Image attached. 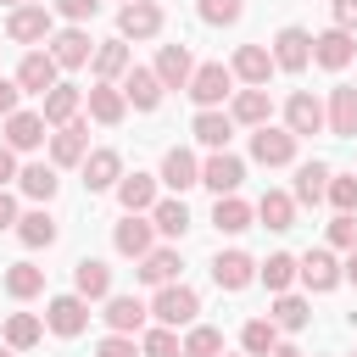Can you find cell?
<instances>
[{
	"label": "cell",
	"mask_w": 357,
	"mask_h": 357,
	"mask_svg": "<svg viewBox=\"0 0 357 357\" xmlns=\"http://www.w3.org/2000/svg\"><path fill=\"white\" fill-rule=\"evenodd\" d=\"M195 312H201V296L190 290V284H156V301H151V318L156 324H167V329H190L195 324Z\"/></svg>",
	"instance_id": "1"
},
{
	"label": "cell",
	"mask_w": 357,
	"mask_h": 357,
	"mask_svg": "<svg viewBox=\"0 0 357 357\" xmlns=\"http://www.w3.org/2000/svg\"><path fill=\"white\" fill-rule=\"evenodd\" d=\"M56 28H50V6H39V0H28V6H11V17H6V39H17V45H45Z\"/></svg>",
	"instance_id": "2"
},
{
	"label": "cell",
	"mask_w": 357,
	"mask_h": 357,
	"mask_svg": "<svg viewBox=\"0 0 357 357\" xmlns=\"http://www.w3.org/2000/svg\"><path fill=\"white\" fill-rule=\"evenodd\" d=\"M184 89H190V100H195V106H223V100H229V89H234V73H229L223 61H206V67H195V73H190V84H184Z\"/></svg>",
	"instance_id": "3"
},
{
	"label": "cell",
	"mask_w": 357,
	"mask_h": 357,
	"mask_svg": "<svg viewBox=\"0 0 357 357\" xmlns=\"http://www.w3.org/2000/svg\"><path fill=\"white\" fill-rule=\"evenodd\" d=\"M251 162H262V167H290V162H296V134L262 123V128L251 134Z\"/></svg>",
	"instance_id": "4"
},
{
	"label": "cell",
	"mask_w": 357,
	"mask_h": 357,
	"mask_svg": "<svg viewBox=\"0 0 357 357\" xmlns=\"http://www.w3.org/2000/svg\"><path fill=\"white\" fill-rule=\"evenodd\" d=\"M296 279H301L312 296H329V290L340 284V262H335V251H329V245H318V251L296 257Z\"/></svg>",
	"instance_id": "5"
},
{
	"label": "cell",
	"mask_w": 357,
	"mask_h": 357,
	"mask_svg": "<svg viewBox=\"0 0 357 357\" xmlns=\"http://www.w3.org/2000/svg\"><path fill=\"white\" fill-rule=\"evenodd\" d=\"M45 329L50 335H61V340H73V335H84L89 329V301L73 290V296H56L50 307H45Z\"/></svg>",
	"instance_id": "6"
},
{
	"label": "cell",
	"mask_w": 357,
	"mask_h": 357,
	"mask_svg": "<svg viewBox=\"0 0 357 357\" xmlns=\"http://www.w3.org/2000/svg\"><path fill=\"white\" fill-rule=\"evenodd\" d=\"M307 61H312V33L307 28H279L273 33V67L279 73H307Z\"/></svg>",
	"instance_id": "7"
},
{
	"label": "cell",
	"mask_w": 357,
	"mask_h": 357,
	"mask_svg": "<svg viewBox=\"0 0 357 357\" xmlns=\"http://www.w3.org/2000/svg\"><path fill=\"white\" fill-rule=\"evenodd\" d=\"M240 178H245V162H240L234 151H212V156L201 162V184H206L212 195H234Z\"/></svg>",
	"instance_id": "8"
},
{
	"label": "cell",
	"mask_w": 357,
	"mask_h": 357,
	"mask_svg": "<svg viewBox=\"0 0 357 357\" xmlns=\"http://www.w3.org/2000/svg\"><path fill=\"white\" fill-rule=\"evenodd\" d=\"M162 33V6L156 0H128L117 11V39H156Z\"/></svg>",
	"instance_id": "9"
},
{
	"label": "cell",
	"mask_w": 357,
	"mask_h": 357,
	"mask_svg": "<svg viewBox=\"0 0 357 357\" xmlns=\"http://www.w3.org/2000/svg\"><path fill=\"white\" fill-rule=\"evenodd\" d=\"M84 156H89V128L73 117V123H61L50 134V167H78Z\"/></svg>",
	"instance_id": "10"
},
{
	"label": "cell",
	"mask_w": 357,
	"mask_h": 357,
	"mask_svg": "<svg viewBox=\"0 0 357 357\" xmlns=\"http://www.w3.org/2000/svg\"><path fill=\"white\" fill-rule=\"evenodd\" d=\"M151 234H156V223H151V212H123V223L112 229V245L123 251V257H145L151 251Z\"/></svg>",
	"instance_id": "11"
},
{
	"label": "cell",
	"mask_w": 357,
	"mask_h": 357,
	"mask_svg": "<svg viewBox=\"0 0 357 357\" xmlns=\"http://www.w3.org/2000/svg\"><path fill=\"white\" fill-rule=\"evenodd\" d=\"M45 45H50V61H56V67H84V61L95 56V45H89V33H84L78 22H67L61 33H50Z\"/></svg>",
	"instance_id": "12"
},
{
	"label": "cell",
	"mask_w": 357,
	"mask_h": 357,
	"mask_svg": "<svg viewBox=\"0 0 357 357\" xmlns=\"http://www.w3.org/2000/svg\"><path fill=\"white\" fill-rule=\"evenodd\" d=\"M351 56H357V33H346V28H329V33H318V39H312V61H318V67H329V73L351 67Z\"/></svg>",
	"instance_id": "13"
},
{
	"label": "cell",
	"mask_w": 357,
	"mask_h": 357,
	"mask_svg": "<svg viewBox=\"0 0 357 357\" xmlns=\"http://www.w3.org/2000/svg\"><path fill=\"white\" fill-rule=\"evenodd\" d=\"M117 89H123V100H128L134 112H156V106H162V78H156L151 67H128Z\"/></svg>",
	"instance_id": "14"
},
{
	"label": "cell",
	"mask_w": 357,
	"mask_h": 357,
	"mask_svg": "<svg viewBox=\"0 0 357 357\" xmlns=\"http://www.w3.org/2000/svg\"><path fill=\"white\" fill-rule=\"evenodd\" d=\"M284 128L301 139V134H318L324 128V100L312 95V89H296L290 100H284Z\"/></svg>",
	"instance_id": "15"
},
{
	"label": "cell",
	"mask_w": 357,
	"mask_h": 357,
	"mask_svg": "<svg viewBox=\"0 0 357 357\" xmlns=\"http://www.w3.org/2000/svg\"><path fill=\"white\" fill-rule=\"evenodd\" d=\"M56 78H61V67L50 61V50H28L22 67H17V89H22V95H45Z\"/></svg>",
	"instance_id": "16"
},
{
	"label": "cell",
	"mask_w": 357,
	"mask_h": 357,
	"mask_svg": "<svg viewBox=\"0 0 357 357\" xmlns=\"http://www.w3.org/2000/svg\"><path fill=\"white\" fill-rule=\"evenodd\" d=\"M78 106H84V89L56 78V84L45 89V112H39V117H45V128H61V123H73V117H78Z\"/></svg>",
	"instance_id": "17"
},
{
	"label": "cell",
	"mask_w": 357,
	"mask_h": 357,
	"mask_svg": "<svg viewBox=\"0 0 357 357\" xmlns=\"http://www.w3.org/2000/svg\"><path fill=\"white\" fill-rule=\"evenodd\" d=\"M229 117H234V123H245V128H262V123L273 117V95H268V84H245V89L234 95Z\"/></svg>",
	"instance_id": "18"
},
{
	"label": "cell",
	"mask_w": 357,
	"mask_h": 357,
	"mask_svg": "<svg viewBox=\"0 0 357 357\" xmlns=\"http://www.w3.org/2000/svg\"><path fill=\"white\" fill-rule=\"evenodd\" d=\"M251 279H257V262L245 251H218L212 257V284L218 290H245Z\"/></svg>",
	"instance_id": "19"
},
{
	"label": "cell",
	"mask_w": 357,
	"mask_h": 357,
	"mask_svg": "<svg viewBox=\"0 0 357 357\" xmlns=\"http://www.w3.org/2000/svg\"><path fill=\"white\" fill-rule=\"evenodd\" d=\"M324 123H329V134H340V139L357 134V89H351V84H335V89H329Z\"/></svg>",
	"instance_id": "20"
},
{
	"label": "cell",
	"mask_w": 357,
	"mask_h": 357,
	"mask_svg": "<svg viewBox=\"0 0 357 357\" xmlns=\"http://www.w3.org/2000/svg\"><path fill=\"white\" fill-rule=\"evenodd\" d=\"M229 73H234L240 84H268V78H273L279 67H273V50H268V45H240V50H234V67H229Z\"/></svg>",
	"instance_id": "21"
},
{
	"label": "cell",
	"mask_w": 357,
	"mask_h": 357,
	"mask_svg": "<svg viewBox=\"0 0 357 357\" xmlns=\"http://www.w3.org/2000/svg\"><path fill=\"white\" fill-rule=\"evenodd\" d=\"M151 73L162 78V89H184V84H190V73H195V61H190V45H162Z\"/></svg>",
	"instance_id": "22"
},
{
	"label": "cell",
	"mask_w": 357,
	"mask_h": 357,
	"mask_svg": "<svg viewBox=\"0 0 357 357\" xmlns=\"http://www.w3.org/2000/svg\"><path fill=\"white\" fill-rule=\"evenodd\" d=\"M190 134H195L206 151H229L234 117H229V112H218V106H201V112H195V123H190Z\"/></svg>",
	"instance_id": "23"
},
{
	"label": "cell",
	"mask_w": 357,
	"mask_h": 357,
	"mask_svg": "<svg viewBox=\"0 0 357 357\" xmlns=\"http://www.w3.org/2000/svg\"><path fill=\"white\" fill-rule=\"evenodd\" d=\"M78 167H84V184H89V190H117V178H123V156H117L112 145L89 151Z\"/></svg>",
	"instance_id": "24"
},
{
	"label": "cell",
	"mask_w": 357,
	"mask_h": 357,
	"mask_svg": "<svg viewBox=\"0 0 357 357\" xmlns=\"http://www.w3.org/2000/svg\"><path fill=\"white\" fill-rule=\"evenodd\" d=\"M117 335H139L145 329V318H151V307L139 301V296H106V312H100Z\"/></svg>",
	"instance_id": "25"
},
{
	"label": "cell",
	"mask_w": 357,
	"mask_h": 357,
	"mask_svg": "<svg viewBox=\"0 0 357 357\" xmlns=\"http://www.w3.org/2000/svg\"><path fill=\"white\" fill-rule=\"evenodd\" d=\"M95 84H117L128 67H134V56H128V39H106V45H95Z\"/></svg>",
	"instance_id": "26"
},
{
	"label": "cell",
	"mask_w": 357,
	"mask_h": 357,
	"mask_svg": "<svg viewBox=\"0 0 357 357\" xmlns=\"http://www.w3.org/2000/svg\"><path fill=\"white\" fill-rule=\"evenodd\" d=\"M162 184H167L173 195H184L190 184H201V162H195L184 145H173V151L162 156Z\"/></svg>",
	"instance_id": "27"
},
{
	"label": "cell",
	"mask_w": 357,
	"mask_h": 357,
	"mask_svg": "<svg viewBox=\"0 0 357 357\" xmlns=\"http://www.w3.org/2000/svg\"><path fill=\"white\" fill-rule=\"evenodd\" d=\"M73 290H78L84 301H106V296H112V268H106L100 257H84V262L73 268Z\"/></svg>",
	"instance_id": "28"
},
{
	"label": "cell",
	"mask_w": 357,
	"mask_h": 357,
	"mask_svg": "<svg viewBox=\"0 0 357 357\" xmlns=\"http://www.w3.org/2000/svg\"><path fill=\"white\" fill-rule=\"evenodd\" d=\"M6 145L11 151H39L45 145V117L39 112H11L6 117Z\"/></svg>",
	"instance_id": "29"
},
{
	"label": "cell",
	"mask_w": 357,
	"mask_h": 357,
	"mask_svg": "<svg viewBox=\"0 0 357 357\" xmlns=\"http://www.w3.org/2000/svg\"><path fill=\"white\" fill-rule=\"evenodd\" d=\"M17 190H22L28 201H56L61 178H56V167H50V162H28V167H17Z\"/></svg>",
	"instance_id": "30"
},
{
	"label": "cell",
	"mask_w": 357,
	"mask_h": 357,
	"mask_svg": "<svg viewBox=\"0 0 357 357\" xmlns=\"http://www.w3.org/2000/svg\"><path fill=\"white\" fill-rule=\"evenodd\" d=\"M117 206L123 212H151L156 206V178L151 173H123L117 178Z\"/></svg>",
	"instance_id": "31"
},
{
	"label": "cell",
	"mask_w": 357,
	"mask_h": 357,
	"mask_svg": "<svg viewBox=\"0 0 357 357\" xmlns=\"http://www.w3.org/2000/svg\"><path fill=\"white\" fill-rule=\"evenodd\" d=\"M251 218H257V206L240 201V195H218V206H212V229L218 234H245Z\"/></svg>",
	"instance_id": "32"
},
{
	"label": "cell",
	"mask_w": 357,
	"mask_h": 357,
	"mask_svg": "<svg viewBox=\"0 0 357 357\" xmlns=\"http://www.w3.org/2000/svg\"><path fill=\"white\" fill-rule=\"evenodd\" d=\"M84 100H89V117H95V123H106V128H117V123H123V112H128V100H123V89H117V84H95Z\"/></svg>",
	"instance_id": "33"
},
{
	"label": "cell",
	"mask_w": 357,
	"mask_h": 357,
	"mask_svg": "<svg viewBox=\"0 0 357 357\" xmlns=\"http://www.w3.org/2000/svg\"><path fill=\"white\" fill-rule=\"evenodd\" d=\"M324 190H329V167H324V162H301V167H296V190H290V201H296V206H318Z\"/></svg>",
	"instance_id": "34"
},
{
	"label": "cell",
	"mask_w": 357,
	"mask_h": 357,
	"mask_svg": "<svg viewBox=\"0 0 357 357\" xmlns=\"http://www.w3.org/2000/svg\"><path fill=\"white\" fill-rule=\"evenodd\" d=\"M17 240H22L28 251H39V245H56V218H50L45 206H33V212H17Z\"/></svg>",
	"instance_id": "35"
},
{
	"label": "cell",
	"mask_w": 357,
	"mask_h": 357,
	"mask_svg": "<svg viewBox=\"0 0 357 357\" xmlns=\"http://www.w3.org/2000/svg\"><path fill=\"white\" fill-rule=\"evenodd\" d=\"M257 218H262V229L284 234V229H296V201H290L284 190H268V195L257 201Z\"/></svg>",
	"instance_id": "36"
},
{
	"label": "cell",
	"mask_w": 357,
	"mask_h": 357,
	"mask_svg": "<svg viewBox=\"0 0 357 357\" xmlns=\"http://www.w3.org/2000/svg\"><path fill=\"white\" fill-rule=\"evenodd\" d=\"M178 268H184V262H178V251H173V245H162V251L151 245V251L139 257V279H145V284H173V279H178Z\"/></svg>",
	"instance_id": "37"
},
{
	"label": "cell",
	"mask_w": 357,
	"mask_h": 357,
	"mask_svg": "<svg viewBox=\"0 0 357 357\" xmlns=\"http://www.w3.org/2000/svg\"><path fill=\"white\" fill-rule=\"evenodd\" d=\"M151 223H156V234H167V240H184V229H190V206L173 195V201H156L151 206Z\"/></svg>",
	"instance_id": "38"
},
{
	"label": "cell",
	"mask_w": 357,
	"mask_h": 357,
	"mask_svg": "<svg viewBox=\"0 0 357 357\" xmlns=\"http://www.w3.org/2000/svg\"><path fill=\"white\" fill-rule=\"evenodd\" d=\"M257 279H262L273 296H279V290H290V284H296V257H290V251H273L268 262H257Z\"/></svg>",
	"instance_id": "39"
},
{
	"label": "cell",
	"mask_w": 357,
	"mask_h": 357,
	"mask_svg": "<svg viewBox=\"0 0 357 357\" xmlns=\"http://www.w3.org/2000/svg\"><path fill=\"white\" fill-rule=\"evenodd\" d=\"M39 290H45V268H33V262H11V268H6V296L28 301V296H39Z\"/></svg>",
	"instance_id": "40"
},
{
	"label": "cell",
	"mask_w": 357,
	"mask_h": 357,
	"mask_svg": "<svg viewBox=\"0 0 357 357\" xmlns=\"http://www.w3.org/2000/svg\"><path fill=\"white\" fill-rule=\"evenodd\" d=\"M279 329H307L312 324V307L301 301V296H290V290H279V301H273V312H268Z\"/></svg>",
	"instance_id": "41"
},
{
	"label": "cell",
	"mask_w": 357,
	"mask_h": 357,
	"mask_svg": "<svg viewBox=\"0 0 357 357\" xmlns=\"http://www.w3.org/2000/svg\"><path fill=\"white\" fill-rule=\"evenodd\" d=\"M39 335H45V324H39L33 312H11V318H6V346H11V351L39 346Z\"/></svg>",
	"instance_id": "42"
},
{
	"label": "cell",
	"mask_w": 357,
	"mask_h": 357,
	"mask_svg": "<svg viewBox=\"0 0 357 357\" xmlns=\"http://www.w3.org/2000/svg\"><path fill=\"white\" fill-rule=\"evenodd\" d=\"M240 346H245L251 357H268V351L279 346V324H273V318H251V324L240 329Z\"/></svg>",
	"instance_id": "43"
},
{
	"label": "cell",
	"mask_w": 357,
	"mask_h": 357,
	"mask_svg": "<svg viewBox=\"0 0 357 357\" xmlns=\"http://www.w3.org/2000/svg\"><path fill=\"white\" fill-rule=\"evenodd\" d=\"M223 351V335L212 324H190V335L178 340V357H218Z\"/></svg>",
	"instance_id": "44"
},
{
	"label": "cell",
	"mask_w": 357,
	"mask_h": 357,
	"mask_svg": "<svg viewBox=\"0 0 357 357\" xmlns=\"http://www.w3.org/2000/svg\"><path fill=\"white\" fill-rule=\"evenodd\" d=\"M324 201H329L335 212H357V173H329Z\"/></svg>",
	"instance_id": "45"
},
{
	"label": "cell",
	"mask_w": 357,
	"mask_h": 357,
	"mask_svg": "<svg viewBox=\"0 0 357 357\" xmlns=\"http://www.w3.org/2000/svg\"><path fill=\"white\" fill-rule=\"evenodd\" d=\"M139 357H178V329H167V324L145 329V340H139Z\"/></svg>",
	"instance_id": "46"
},
{
	"label": "cell",
	"mask_w": 357,
	"mask_h": 357,
	"mask_svg": "<svg viewBox=\"0 0 357 357\" xmlns=\"http://www.w3.org/2000/svg\"><path fill=\"white\" fill-rule=\"evenodd\" d=\"M240 11H245L240 0H201V22H206V28H234Z\"/></svg>",
	"instance_id": "47"
},
{
	"label": "cell",
	"mask_w": 357,
	"mask_h": 357,
	"mask_svg": "<svg viewBox=\"0 0 357 357\" xmlns=\"http://www.w3.org/2000/svg\"><path fill=\"white\" fill-rule=\"evenodd\" d=\"M329 245H335V251H351V245H357V212H335V223H329Z\"/></svg>",
	"instance_id": "48"
},
{
	"label": "cell",
	"mask_w": 357,
	"mask_h": 357,
	"mask_svg": "<svg viewBox=\"0 0 357 357\" xmlns=\"http://www.w3.org/2000/svg\"><path fill=\"white\" fill-rule=\"evenodd\" d=\"M50 11L67 17V22H89V17L100 11V0H50Z\"/></svg>",
	"instance_id": "49"
},
{
	"label": "cell",
	"mask_w": 357,
	"mask_h": 357,
	"mask_svg": "<svg viewBox=\"0 0 357 357\" xmlns=\"http://www.w3.org/2000/svg\"><path fill=\"white\" fill-rule=\"evenodd\" d=\"M95 357H139V340H134V335H117V329H112V335H106V340L95 346Z\"/></svg>",
	"instance_id": "50"
},
{
	"label": "cell",
	"mask_w": 357,
	"mask_h": 357,
	"mask_svg": "<svg viewBox=\"0 0 357 357\" xmlns=\"http://www.w3.org/2000/svg\"><path fill=\"white\" fill-rule=\"evenodd\" d=\"M17 100H22V89H17V78H0V123L17 112Z\"/></svg>",
	"instance_id": "51"
},
{
	"label": "cell",
	"mask_w": 357,
	"mask_h": 357,
	"mask_svg": "<svg viewBox=\"0 0 357 357\" xmlns=\"http://www.w3.org/2000/svg\"><path fill=\"white\" fill-rule=\"evenodd\" d=\"M335 28L357 33V0H335Z\"/></svg>",
	"instance_id": "52"
},
{
	"label": "cell",
	"mask_w": 357,
	"mask_h": 357,
	"mask_svg": "<svg viewBox=\"0 0 357 357\" xmlns=\"http://www.w3.org/2000/svg\"><path fill=\"white\" fill-rule=\"evenodd\" d=\"M0 229H17V195L0 190Z\"/></svg>",
	"instance_id": "53"
},
{
	"label": "cell",
	"mask_w": 357,
	"mask_h": 357,
	"mask_svg": "<svg viewBox=\"0 0 357 357\" xmlns=\"http://www.w3.org/2000/svg\"><path fill=\"white\" fill-rule=\"evenodd\" d=\"M11 178H17V151H11V145H0V190H6Z\"/></svg>",
	"instance_id": "54"
},
{
	"label": "cell",
	"mask_w": 357,
	"mask_h": 357,
	"mask_svg": "<svg viewBox=\"0 0 357 357\" xmlns=\"http://www.w3.org/2000/svg\"><path fill=\"white\" fill-rule=\"evenodd\" d=\"M340 279H351V284H357V245L346 251V262H340Z\"/></svg>",
	"instance_id": "55"
},
{
	"label": "cell",
	"mask_w": 357,
	"mask_h": 357,
	"mask_svg": "<svg viewBox=\"0 0 357 357\" xmlns=\"http://www.w3.org/2000/svg\"><path fill=\"white\" fill-rule=\"evenodd\" d=\"M268 357H301V351H296V346H290V340H279V346H273V351H268Z\"/></svg>",
	"instance_id": "56"
},
{
	"label": "cell",
	"mask_w": 357,
	"mask_h": 357,
	"mask_svg": "<svg viewBox=\"0 0 357 357\" xmlns=\"http://www.w3.org/2000/svg\"><path fill=\"white\" fill-rule=\"evenodd\" d=\"M0 357H17V351H11V346H0Z\"/></svg>",
	"instance_id": "57"
},
{
	"label": "cell",
	"mask_w": 357,
	"mask_h": 357,
	"mask_svg": "<svg viewBox=\"0 0 357 357\" xmlns=\"http://www.w3.org/2000/svg\"><path fill=\"white\" fill-rule=\"evenodd\" d=\"M6 6H28V0H6Z\"/></svg>",
	"instance_id": "58"
},
{
	"label": "cell",
	"mask_w": 357,
	"mask_h": 357,
	"mask_svg": "<svg viewBox=\"0 0 357 357\" xmlns=\"http://www.w3.org/2000/svg\"><path fill=\"white\" fill-rule=\"evenodd\" d=\"M240 357H251V351H240Z\"/></svg>",
	"instance_id": "59"
},
{
	"label": "cell",
	"mask_w": 357,
	"mask_h": 357,
	"mask_svg": "<svg viewBox=\"0 0 357 357\" xmlns=\"http://www.w3.org/2000/svg\"><path fill=\"white\" fill-rule=\"evenodd\" d=\"M351 357H357V351H351Z\"/></svg>",
	"instance_id": "60"
},
{
	"label": "cell",
	"mask_w": 357,
	"mask_h": 357,
	"mask_svg": "<svg viewBox=\"0 0 357 357\" xmlns=\"http://www.w3.org/2000/svg\"><path fill=\"white\" fill-rule=\"evenodd\" d=\"M123 6H128V0H123Z\"/></svg>",
	"instance_id": "61"
}]
</instances>
